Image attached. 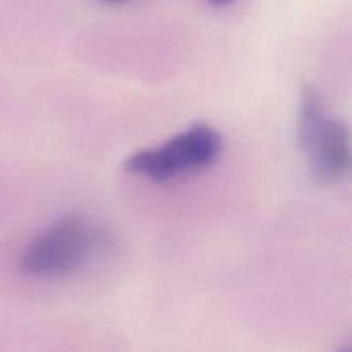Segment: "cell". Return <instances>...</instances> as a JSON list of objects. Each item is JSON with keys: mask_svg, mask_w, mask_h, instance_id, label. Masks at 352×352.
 <instances>
[{"mask_svg": "<svg viewBox=\"0 0 352 352\" xmlns=\"http://www.w3.org/2000/svg\"><path fill=\"white\" fill-rule=\"evenodd\" d=\"M102 232L79 215L58 219L38 234L21 258V270L30 277L58 278L82 268L102 246Z\"/></svg>", "mask_w": 352, "mask_h": 352, "instance_id": "obj_1", "label": "cell"}, {"mask_svg": "<svg viewBox=\"0 0 352 352\" xmlns=\"http://www.w3.org/2000/svg\"><path fill=\"white\" fill-rule=\"evenodd\" d=\"M298 143L320 184H337L351 170V136L346 124L327 117L313 86H305L298 119Z\"/></svg>", "mask_w": 352, "mask_h": 352, "instance_id": "obj_2", "label": "cell"}, {"mask_svg": "<svg viewBox=\"0 0 352 352\" xmlns=\"http://www.w3.org/2000/svg\"><path fill=\"white\" fill-rule=\"evenodd\" d=\"M222 136L208 124H196L151 150H141L124 162L129 174L168 182L192 172L205 170L222 153Z\"/></svg>", "mask_w": 352, "mask_h": 352, "instance_id": "obj_3", "label": "cell"}, {"mask_svg": "<svg viewBox=\"0 0 352 352\" xmlns=\"http://www.w3.org/2000/svg\"><path fill=\"white\" fill-rule=\"evenodd\" d=\"M208 2L213 3V6H217V7H226V6H230L234 0H208Z\"/></svg>", "mask_w": 352, "mask_h": 352, "instance_id": "obj_4", "label": "cell"}, {"mask_svg": "<svg viewBox=\"0 0 352 352\" xmlns=\"http://www.w3.org/2000/svg\"><path fill=\"white\" fill-rule=\"evenodd\" d=\"M105 2H113V3H119V2H127V0H105Z\"/></svg>", "mask_w": 352, "mask_h": 352, "instance_id": "obj_5", "label": "cell"}]
</instances>
